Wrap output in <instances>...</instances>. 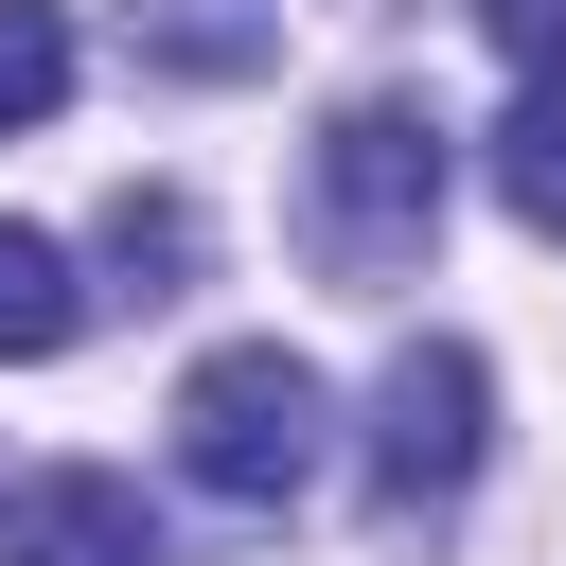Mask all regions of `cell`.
<instances>
[{"label": "cell", "mask_w": 566, "mask_h": 566, "mask_svg": "<svg viewBox=\"0 0 566 566\" xmlns=\"http://www.w3.org/2000/svg\"><path fill=\"white\" fill-rule=\"evenodd\" d=\"M478 35H495L513 71H566V0H478Z\"/></svg>", "instance_id": "obj_10"}, {"label": "cell", "mask_w": 566, "mask_h": 566, "mask_svg": "<svg viewBox=\"0 0 566 566\" xmlns=\"http://www.w3.org/2000/svg\"><path fill=\"white\" fill-rule=\"evenodd\" d=\"M53 106H71V18L0 0V124H53Z\"/></svg>", "instance_id": "obj_8"}, {"label": "cell", "mask_w": 566, "mask_h": 566, "mask_svg": "<svg viewBox=\"0 0 566 566\" xmlns=\"http://www.w3.org/2000/svg\"><path fill=\"white\" fill-rule=\"evenodd\" d=\"M124 35L159 53V71H195V88H230V71H265V0H124Z\"/></svg>", "instance_id": "obj_5"}, {"label": "cell", "mask_w": 566, "mask_h": 566, "mask_svg": "<svg viewBox=\"0 0 566 566\" xmlns=\"http://www.w3.org/2000/svg\"><path fill=\"white\" fill-rule=\"evenodd\" d=\"M495 195L566 248V71H531V88H513V124H495Z\"/></svg>", "instance_id": "obj_6"}, {"label": "cell", "mask_w": 566, "mask_h": 566, "mask_svg": "<svg viewBox=\"0 0 566 566\" xmlns=\"http://www.w3.org/2000/svg\"><path fill=\"white\" fill-rule=\"evenodd\" d=\"M478 460H495V371H478L460 336H407V354L371 371V495L424 513V495H460Z\"/></svg>", "instance_id": "obj_3"}, {"label": "cell", "mask_w": 566, "mask_h": 566, "mask_svg": "<svg viewBox=\"0 0 566 566\" xmlns=\"http://www.w3.org/2000/svg\"><path fill=\"white\" fill-rule=\"evenodd\" d=\"M71 318H88V283H71V248L0 212V354H71Z\"/></svg>", "instance_id": "obj_7"}, {"label": "cell", "mask_w": 566, "mask_h": 566, "mask_svg": "<svg viewBox=\"0 0 566 566\" xmlns=\"http://www.w3.org/2000/svg\"><path fill=\"white\" fill-rule=\"evenodd\" d=\"M0 566H159V531H142V478H106V460H53V478H18V495H0Z\"/></svg>", "instance_id": "obj_4"}, {"label": "cell", "mask_w": 566, "mask_h": 566, "mask_svg": "<svg viewBox=\"0 0 566 566\" xmlns=\"http://www.w3.org/2000/svg\"><path fill=\"white\" fill-rule=\"evenodd\" d=\"M318 460H336V389H318L283 336H230V354H195V389H177V478H195V495H230V513H283Z\"/></svg>", "instance_id": "obj_2"}, {"label": "cell", "mask_w": 566, "mask_h": 566, "mask_svg": "<svg viewBox=\"0 0 566 566\" xmlns=\"http://www.w3.org/2000/svg\"><path fill=\"white\" fill-rule=\"evenodd\" d=\"M442 177H460V142L424 124V106H336L318 124V177H301V230H318V265L336 283H407L424 265V230H442Z\"/></svg>", "instance_id": "obj_1"}, {"label": "cell", "mask_w": 566, "mask_h": 566, "mask_svg": "<svg viewBox=\"0 0 566 566\" xmlns=\"http://www.w3.org/2000/svg\"><path fill=\"white\" fill-rule=\"evenodd\" d=\"M106 265H195V212H177V195H124V212H106Z\"/></svg>", "instance_id": "obj_9"}]
</instances>
